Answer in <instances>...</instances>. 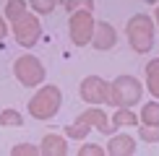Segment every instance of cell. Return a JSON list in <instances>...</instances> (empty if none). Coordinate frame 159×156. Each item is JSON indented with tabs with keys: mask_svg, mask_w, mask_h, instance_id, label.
<instances>
[{
	"mask_svg": "<svg viewBox=\"0 0 159 156\" xmlns=\"http://www.w3.org/2000/svg\"><path fill=\"white\" fill-rule=\"evenodd\" d=\"M138 122H141V125H159V99H157V102L143 104Z\"/></svg>",
	"mask_w": 159,
	"mask_h": 156,
	"instance_id": "14",
	"label": "cell"
},
{
	"mask_svg": "<svg viewBox=\"0 0 159 156\" xmlns=\"http://www.w3.org/2000/svg\"><path fill=\"white\" fill-rule=\"evenodd\" d=\"M125 31H128V44L133 47V52L146 55V52L154 50V21H151V16L136 13L128 21Z\"/></svg>",
	"mask_w": 159,
	"mask_h": 156,
	"instance_id": "1",
	"label": "cell"
},
{
	"mask_svg": "<svg viewBox=\"0 0 159 156\" xmlns=\"http://www.w3.org/2000/svg\"><path fill=\"white\" fill-rule=\"evenodd\" d=\"M65 8H68V11H76V8H81V3H76V0H68V3H65Z\"/></svg>",
	"mask_w": 159,
	"mask_h": 156,
	"instance_id": "22",
	"label": "cell"
},
{
	"mask_svg": "<svg viewBox=\"0 0 159 156\" xmlns=\"http://www.w3.org/2000/svg\"><path fill=\"white\" fill-rule=\"evenodd\" d=\"M26 11H29L26 0H8V3H5V8H3V13H5V18H8V21L18 18V16H21V13H26Z\"/></svg>",
	"mask_w": 159,
	"mask_h": 156,
	"instance_id": "15",
	"label": "cell"
},
{
	"mask_svg": "<svg viewBox=\"0 0 159 156\" xmlns=\"http://www.w3.org/2000/svg\"><path fill=\"white\" fill-rule=\"evenodd\" d=\"M94 16H91V3L89 5H81V8L73 11L70 16V24H68V31H70V42L76 47H86L91 42V34H94Z\"/></svg>",
	"mask_w": 159,
	"mask_h": 156,
	"instance_id": "4",
	"label": "cell"
},
{
	"mask_svg": "<svg viewBox=\"0 0 159 156\" xmlns=\"http://www.w3.org/2000/svg\"><path fill=\"white\" fill-rule=\"evenodd\" d=\"M102 154H104V148L97 146V143H86V146L78 148V156H102Z\"/></svg>",
	"mask_w": 159,
	"mask_h": 156,
	"instance_id": "20",
	"label": "cell"
},
{
	"mask_svg": "<svg viewBox=\"0 0 159 156\" xmlns=\"http://www.w3.org/2000/svg\"><path fill=\"white\" fill-rule=\"evenodd\" d=\"M29 5H31V11L42 13V16H50V13L57 8V0H31Z\"/></svg>",
	"mask_w": 159,
	"mask_h": 156,
	"instance_id": "17",
	"label": "cell"
},
{
	"mask_svg": "<svg viewBox=\"0 0 159 156\" xmlns=\"http://www.w3.org/2000/svg\"><path fill=\"white\" fill-rule=\"evenodd\" d=\"M0 125L3 128H21L24 117L18 115L16 109H3V112H0Z\"/></svg>",
	"mask_w": 159,
	"mask_h": 156,
	"instance_id": "16",
	"label": "cell"
},
{
	"mask_svg": "<svg viewBox=\"0 0 159 156\" xmlns=\"http://www.w3.org/2000/svg\"><path fill=\"white\" fill-rule=\"evenodd\" d=\"M141 135L146 143H157L159 141V125H141Z\"/></svg>",
	"mask_w": 159,
	"mask_h": 156,
	"instance_id": "18",
	"label": "cell"
},
{
	"mask_svg": "<svg viewBox=\"0 0 159 156\" xmlns=\"http://www.w3.org/2000/svg\"><path fill=\"white\" fill-rule=\"evenodd\" d=\"M146 89L154 94V99H159V57L146 63Z\"/></svg>",
	"mask_w": 159,
	"mask_h": 156,
	"instance_id": "12",
	"label": "cell"
},
{
	"mask_svg": "<svg viewBox=\"0 0 159 156\" xmlns=\"http://www.w3.org/2000/svg\"><path fill=\"white\" fill-rule=\"evenodd\" d=\"M133 151H136L133 135H117V133L110 135V143L104 148V154H110V156H130Z\"/></svg>",
	"mask_w": 159,
	"mask_h": 156,
	"instance_id": "10",
	"label": "cell"
},
{
	"mask_svg": "<svg viewBox=\"0 0 159 156\" xmlns=\"http://www.w3.org/2000/svg\"><path fill=\"white\" fill-rule=\"evenodd\" d=\"M13 37H16V42L21 44V47H34L39 42V37H42V24H39V18L34 13H21L18 18H13Z\"/></svg>",
	"mask_w": 159,
	"mask_h": 156,
	"instance_id": "6",
	"label": "cell"
},
{
	"mask_svg": "<svg viewBox=\"0 0 159 156\" xmlns=\"http://www.w3.org/2000/svg\"><path fill=\"white\" fill-rule=\"evenodd\" d=\"M86 3H94V0H86Z\"/></svg>",
	"mask_w": 159,
	"mask_h": 156,
	"instance_id": "24",
	"label": "cell"
},
{
	"mask_svg": "<svg viewBox=\"0 0 159 156\" xmlns=\"http://www.w3.org/2000/svg\"><path fill=\"white\" fill-rule=\"evenodd\" d=\"M112 86V107H133L141 102L143 96V86L141 81L133 76H120L110 83Z\"/></svg>",
	"mask_w": 159,
	"mask_h": 156,
	"instance_id": "5",
	"label": "cell"
},
{
	"mask_svg": "<svg viewBox=\"0 0 159 156\" xmlns=\"http://www.w3.org/2000/svg\"><path fill=\"white\" fill-rule=\"evenodd\" d=\"M13 73H16L18 83H24L26 89H34L44 81V65L34 55H21L13 63Z\"/></svg>",
	"mask_w": 159,
	"mask_h": 156,
	"instance_id": "7",
	"label": "cell"
},
{
	"mask_svg": "<svg viewBox=\"0 0 159 156\" xmlns=\"http://www.w3.org/2000/svg\"><path fill=\"white\" fill-rule=\"evenodd\" d=\"M39 154H44V156H65V154H68V141H65L63 135L47 133V135L42 138Z\"/></svg>",
	"mask_w": 159,
	"mask_h": 156,
	"instance_id": "11",
	"label": "cell"
},
{
	"mask_svg": "<svg viewBox=\"0 0 159 156\" xmlns=\"http://www.w3.org/2000/svg\"><path fill=\"white\" fill-rule=\"evenodd\" d=\"M125 125H138V115L130 112V107H120L115 115H112V130L125 128Z\"/></svg>",
	"mask_w": 159,
	"mask_h": 156,
	"instance_id": "13",
	"label": "cell"
},
{
	"mask_svg": "<svg viewBox=\"0 0 159 156\" xmlns=\"http://www.w3.org/2000/svg\"><path fill=\"white\" fill-rule=\"evenodd\" d=\"M154 18H157V26H159V3H157V8H154Z\"/></svg>",
	"mask_w": 159,
	"mask_h": 156,
	"instance_id": "23",
	"label": "cell"
},
{
	"mask_svg": "<svg viewBox=\"0 0 159 156\" xmlns=\"http://www.w3.org/2000/svg\"><path fill=\"white\" fill-rule=\"evenodd\" d=\"M8 37V24H5V16H0V39Z\"/></svg>",
	"mask_w": 159,
	"mask_h": 156,
	"instance_id": "21",
	"label": "cell"
},
{
	"mask_svg": "<svg viewBox=\"0 0 159 156\" xmlns=\"http://www.w3.org/2000/svg\"><path fill=\"white\" fill-rule=\"evenodd\" d=\"M60 104H63V94L57 86H42L31 96L29 102V115L34 120H50L60 112Z\"/></svg>",
	"mask_w": 159,
	"mask_h": 156,
	"instance_id": "3",
	"label": "cell"
},
{
	"mask_svg": "<svg viewBox=\"0 0 159 156\" xmlns=\"http://www.w3.org/2000/svg\"><path fill=\"white\" fill-rule=\"evenodd\" d=\"M13 156H21V154H29V156H37L39 154V146H31V143H18V146L11 148Z\"/></svg>",
	"mask_w": 159,
	"mask_h": 156,
	"instance_id": "19",
	"label": "cell"
},
{
	"mask_svg": "<svg viewBox=\"0 0 159 156\" xmlns=\"http://www.w3.org/2000/svg\"><path fill=\"white\" fill-rule=\"evenodd\" d=\"M78 94H81V99L86 104H112V86L99 76L84 78Z\"/></svg>",
	"mask_w": 159,
	"mask_h": 156,
	"instance_id": "8",
	"label": "cell"
},
{
	"mask_svg": "<svg viewBox=\"0 0 159 156\" xmlns=\"http://www.w3.org/2000/svg\"><path fill=\"white\" fill-rule=\"evenodd\" d=\"M117 42V34L115 29L107 24V21H99L94 24V34H91V44H94L97 50H112Z\"/></svg>",
	"mask_w": 159,
	"mask_h": 156,
	"instance_id": "9",
	"label": "cell"
},
{
	"mask_svg": "<svg viewBox=\"0 0 159 156\" xmlns=\"http://www.w3.org/2000/svg\"><path fill=\"white\" fill-rule=\"evenodd\" d=\"M91 128L102 130L104 135H112V133H115L112 125H110V120H107V112H104V109H99V107H89L86 112L78 115V120L73 122V125H68L65 135H70L73 141H81L84 135H89Z\"/></svg>",
	"mask_w": 159,
	"mask_h": 156,
	"instance_id": "2",
	"label": "cell"
}]
</instances>
